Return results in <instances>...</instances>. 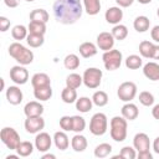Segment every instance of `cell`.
Segmentation results:
<instances>
[{
  "mask_svg": "<svg viewBox=\"0 0 159 159\" xmlns=\"http://www.w3.org/2000/svg\"><path fill=\"white\" fill-rule=\"evenodd\" d=\"M83 12L81 0H55L53 15L57 22L72 25L77 22Z\"/></svg>",
  "mask_w": 159,
  "mask_h": 159,
  "instance_id": "6da1fadb",
  "label": "cell"
},
{
  "mask_svg": "<svg viewBox=\"0 0 159 159\" xmlns=\"http://www.w3.org/2000/svg\"><path fill=\"white\" fill-rule=\"evenodd\" d=\"M9 55L22 66L30 65L34 61V52L26 48L20 42H12L9 46Z\"/></svg>",
  "mask_w": 159,
  "mask_h": 159,
  "instance_id": "7a4b0ae2",
  "label": "cell"
},
{
  "mask_svg": "<svg viewBox=\"0 0 159 159\" xmlns=\"http://www.w3.org/2000/svg\"><path fill=\"white\" fill-rule=\"evenodd\" d=\"M109 133H111V138L114 140V142H123L125 138H127V128H128V124H127V119L122 116H116L111 119V123H109Z\"/></svg>",
  "mask_w": 159,
  "mask_h": 159,
  "instance_id": "3957f363",
  "label": "cell"
},
{
  "mask_svg": "<svg viewBox=\"0 0 159 159\" xmlns=\"http://www.w3.org/2000/svg\"><path fill=\"white\" fill-rule=\"evenodd\" d=\"M102 60H103V63H104L106 70H108V71H116V70H118L120 67L123 56H122V52L119 50L112 48L109 51H104V53L102 56Z\"/></svg>",
  "mask_w": 159,
  "mask_h": 159,
  "instance_id": "277c9868",
  "label": "cell"
},
{
  "mask_svg": "<svg viewBox=\"0 0 159 159\" xmlns=\"http://www.w3.org/2000/svg\"><path fill=\"white\" fill-rule=\"evenodd\" d=\"M107 128H108V120L104 113L99 112L92 116L89 120V132L93 135H103L107 132Z\"/></svg>",
  "mask_w": 159,
  "mask_h": 159,
  "instance_id": "5b68a950",
  "label": "cell"
},
{
  "mask_svg": "<svg viewBox=\"0 0 159 159\" xmlns=\"http://www.w3.org/2000/svg\"><path fill=\"white\" fill-rule=\"evenodd\" d=\"M0 138H1V142H2L10 150H16V148H17L19 144L21 143L19 133H17L14 128H11V127H5V128H2L1 132H0Z\"/></svg>",
  "mask_w": 159,
  "mask_h": 159,
  "instance_id": "8992f818",
  "label": "cell"
},
{
  "mask_svg": "<svg viewBox=\"0 0 159 159\" xmlns=\"http://www.w3.org/2000/svg\"><path fill=\"white\" fill-rule=\"evenodd\" d=\"M102 71L99 68L96 67H89L83 72V83L87 88L94 89L97 87H99L101 81H102Z\"/></svg>",
  "mask_w": 159,
  "mask_h": 159,
  "instance_id": "52a82bcc",
  "label": "cell"
},
{
  "mask_svg": "<svg viewBox=\"0 0 159 159\" xmlns=\"http://www.w3.org/2000/svg\"><path fill=\"white\" fill-rule=\"evenodd\" d=\"M117 96L123 102H130L137 96V84L130 81L120 83L117 89Z\"/></svg>",
  "mask_w": 159,
  "mask_h": 159,
  "instance_id": "ba28073f",
  "label": "cell"
},
{
  "mask_svg": "<svg viewBox=\"0 0 159 159\" xmlns=\"http://www.w3.org/2000/svg\"><path fill=\"white\" fill-rule=\"evenodd\" d=\"M24 127L26 129L27 133L30 134H37L39 132H41L45 127V119L41 116H36V117H26Z\"/></svg>",
  "mask_w": 159,
  "mask_h": 159,
  "instance_id": "9c48e42d",
  "label": "cell"
},
{
  "mask_svg": "<svg viewBox=\"0 0 159 159\" xmlns=\"http://www.w3.org/2000/svg\"><path fill=\"white\" fill-rule=\"evenodd\" d=\"M9 75H10L11 81L16 84H25L29 81V71L22 65L11 67Z\"/></svg>",
  "mask_w": 159,
  "mask_h": 159,
  "instance_id": "30bf717a",
  "label": "cell"
},
{
  "mask_svg": "<svg viewBox=\"0 0 159 159\" xmlns=\"http://www.w3.org/2000/svg\"><path fill=\"white\" fill-rule=\"evenodd\" d=\"M114 41H116V39L113 37L112 32L103 31V32L98 34V36H97V47L103 51H109L113 48Z\"/></svg>",
  "mask_w": 159,
  "mask_h": 159,
  "instance_id": "8fae6325",
  "label": "cell"
},
{
  "mask_svg": "<svg viewBox=\"0 0 159 159\" xmlns=\"http://www.w3.org/2000/svg\"><path fill=\"white\" fill-rule=\"evenodd\" d=\"M52 144V138L50 137L48 133L46 132H39L36 138H35V147L39 152L45 153L51 148Z\"/></svg>",
  "mask_w": 159,
  "mask_h": 159,
  "instance_id": "7c38bea8",
  "label": "cell"
},
{
  "mask_svg": "<svg viewBox=\"0 0 159 159\" xmlns=\"http://www.w3.org/2000/svg\"><path fill=\"white\" fill-rule=\"evenodd\" d=\"M133 147L135 150L139 152H145L150 149V140L149 137L145 133H137L133 138Z\"/></svg>",
  "mask_w": 159,
  "mask_h": 159,
  "instance_id": "4fadbf2b",
  "label": "cell"
},
{
  "mask_svg": "<svg viewBox=\"0 0 159 159\" xmlns=\"http://www.w3.org/2000/svg\"><path fill=\"white\" fill-rule=\"evenodd\" d=\"M104 19L108 24L118 25L120 22V20L123 19V10L119 6H112L106 11Z\"/></svg>",
  "mask_w": 159,
  "mask_h": 159,
  "instance_id": "5bb4252c",
  "label": "cell"
},
{
  "mask_svg": "<svg viewBox=\"0 0 159 159\" xmlns=\"http://www.w3.org/2000/svg\"><path fill=\"white\" fill-rule=\"evenodd\" d=\"M22 98H24L22 91L17 86H10L6 89V99H7V102L10 104L17 106V104H20L22 102Z\"/></svg>",
  "mask_w": 159,
  "mask_h": 159,
  "instance_id": "9a60e30c",
  "label": "cell"
},
{
  "mask_svg": "<svg viewBox=\"0 0 159 159\" xmlns=\"http://www.w3.org/2000/svg\"><path fill=\"white\" fill-rule=\"evenodd\" d=\"M24 113L26 117H36V116H42L43 113V106L37 102V101H31L26 103L24 107Z\"/></svg>",
  "mask_w": 159,
  "mask_h": 159,
  "instance_id": "2e32d148",
  "label": "cell"
},
{
  "mask_svg": "<svg viewBox=\"0 0 159 159\" xmlns=\"http://www.w3.org/2000/svg\"><path fill=\"white\" fill-rule=\"evenodd\" d=\"M144 76L150 81H159V65L157 62H148L143 67Z\"/></svg>",
  "mask_w": 159,
  "mask_h": 159,
  "instance_id": "e0dca14e",
  "label": "cell"
},
{
  "mask_svg": "<svg viewBox=\"0 0 159 159\" xmlns=\"http://www.w3.org/2000/svg\"><path fill=\"white\" fill-rule=\"evenodd\" d=\"M120 113H122V116H123L127 120H134V119H137V117L139 116L138 107H137L134 103H130V102H127V103L122 107Z\"/></svg>",
  "mask_w": 159,
  "mask_h": 159,
  "instance_id": "ac0fdd59",
  "label": "cell"
},
{
  "mask_svg": "<svg viewBox=\"0 0 159 159\" xmlns=\"http://www.w3.org/2000/svg\"><path fill=\"white\" fill-rule=\"evenodd\" d=\"M31 84H32L34 88L45 87V86H50L51 84V80H50L48 75H46L43 72H39V73H35L31 77Z\"/></svg>",
  "mask_w": 159,
  "mask_h": 159,
  "instance_id": "d6986e66",
  "label": "cell"
},
{
  "mask_svg": "<svg viewBox=\"0 0 159 159\" xmlns=\"http://www.w3.org/2000/svg\"><path fill=\"white\" fill-rule=\"evenodd\" d=\"M53 143L56 145L57 149L60 150H66L70 145V140H68V137L65 132L62 130H58L53 134Z\"/></svg>",
  "mask_w": 159,
  "mask_h": 159,
  "instance_id": "ffe728a7",
  "label": "cell"
},
{
  "mask_svg": "<svg viewBox=\"0 0 159 159\" xmlns=\"http://www.w3.org/2000/svg\"><path fill=\"white\" fill-rule=\"evenodd\" d=\"M87 145H88V143H87L86 137L82 135V134H80V133H77V134L72 138V140H71V147H72V149H73L75 152H77V153H81V152L86 150Z\"/></svg>",
  "mask_w": 159,
  "mask_h": 159,
  "instance_id": "44dd1931",
  "label": "cell"
},
{
  "mask_svg": "<svg viewBox=\"0 0 159 159\" xmlns=\"http://www.w3.org/2000/svg\"><path fill=\"white\" fill-rule=\"evenodd\" d=\"M78 51H80V53H81L82 57L89 58V57L96 56L98 50H97V46L94 43H92V42H83V43L80 45Z\"/></svg>",
  "mask_w": 159,
  "mask_h": 159,
  "instance_id": "7402d4cb",
  "label": "cell"
},
{
  "mask_svg": "<svg viewBox=\"0 0 159 159\" xmlns=\"http://www.w3.org/2000/svg\"><path fill=\"white\" fill-rule=\"evenodd\" d=\"M149 26H150V20L144 15L137 16L133 21V27L137 32H145L149 30Z\"/></svg>",
  "mask_w": 159,
  "mask_h": 159,
  "instance_id": "603a6c76",
  "label": "cell"
},
{
  "mask_svg": "<svg viewBox=\"0 0 159 159\" xmlns=\"http://www.w3.org/2000/svg\"><path fill=\"white\" fill-rule=\"evenodd\" d=\"M34 96L36 99L39 101H48L52 97V88L51 84L50 86H45V87H39V88H34Z\"/></svg>",
  "mask_w": 159,
  "mask_h": 159,
  "instance_id": "cb8c5ba5",
  "label": "cell"
},
{
  "mask_svg": "<svg viewBox=\"0 0 159 159\" xmlns=\"http://www.w3.org/2000/svg\"><path fill=\"white\" fill-rule=\"evenodd\" d=\"M92 106H93V101H92V98L89 99L88 97H80L76 101V109L80 111L81 113L89 112L92 109Z\"/></svg>",
  "mask_w": 159,
  "mask_h": 159,
  "instance_id": "d4e9b609",
  "label": "cell"
},
{
  "mask_svg": "<svg viewBox=\"0 0 159 159\" xmlns=\"http://www.w3.org/2000/svg\"><path fill=\"white\" fill-rule=\"evenodd\" d=\"M30 21H40V22H47L50 19L48 12L45 9H35L30 12Z\"/></svg>",
  "mask_w": 159,
  "mask_h": 159,
  "instance_id": "484cf974",
  "label": "cell"
},
{
  "mask_svg": "<svg viewBox=\"0 0 159 159\" xmlns=\"http://www.w3.org/2000/svg\"><path fill=\"white\" fill-rule=\"evenodd\" d=\"M83 6L88 15H97L101 10V0H83Z\"/></svg>",
  "mask_w": 159,
  "mask_h": 159,
  "instance_id": "4316f807",
  "label": "cell"
},
{
  "mask_svg": "<svg viewBox=\"0 0 159 159\" xmlns=\"http://www.w3.org/2000/svg\"><path fill=\"white\" fill-rule=\"evenodd\" d=\"M61 98L65 103L67 104H71V103H75L77 101V92L75 88H71V87H65L62 89V93H61Z\"/></svg>",
  "mask_w": 159,
  "mask_h": 159,
  "instance_id": "83f0119b",
  "label": "cell"
},
{
  "mask_svg": "<svg viewBox=\"0 0 159 159\" xmlns=\"http://www.w3.org/2000/svg\"><path fill=\"white\" fill-rule=\"evenodd\" d=\"M82 83H83V77L81 75H78V73H70L66 77V86L67 87L77 89Z\"/></svg>",
  "mask_w": 159,
  "mask_h": 159,
  "instance_id": "f1b7e54d",
  "label": "cell"
},
{
  "mask_svg": "<svg viewBox=\"0 0 159 159\" xmlns=\"http://www.w3.org/2000/svg\"><path fill=\"white\" fill-rule=\"evenodd\" d=\"M32 152H34V145L31 142H27V140L21 142L16 148V153L19 154V157H24V158L31 155Z\"/></svg>",
  "mask_w": 159,
  "mask_h": 159,
  "instance_id": "f546056e",
  "label": "cell"
},
{
  "mask_svg": "<svg viewBox=\"0 0 159 159\" xmlns=\"http://www.w3.org/2000/svg\"><path fill=\"white\" fill-rule=\"evenodd\" d=\"M153 48H154V43L150 41H142L139 43V53L142 55V57L145 58H152V53H153Z\"/></svg>",
  "mask_w": 159,
  "mask_h": 159,
  "instance_id": "4dcf8cb0",
  "label": "cell"
},
{
  "mask_svg": "<svg viewBox=\"0 0 159 159\" xmlns=\"http://www.w3.org/2000/svg\"><path fill=\"white\" fill-rule=\"evenodd\" d=\"M29 34H36V35H45L46 32V24L40 21H30L29 26Z\"/></svg>",
  "mask_w": 159,
  "mask_h": 159,
  "instance_id": "1f68e13d",
  "label": "cell"
},
{
  "mask_svg": "<svg viewBox=\"0 0 159 159\" xmlns=\"http://www.w3.org/2000/svg\"><path fill=\"white\" fill-rule=\"evenodd\" d=\"M27 32H29V29H26L24 25H15L12 27V30H11V36L15 40L21 41V40L27 37V35H29Z\"/></svg>",
  "mask_w": 159,
  "mask_h": 159,
  "instance_id": "d6a6232c",
  "label": "cell"
},
{
  "mask_svg": "<svg viewBox=\"0 0 159 159\" xmlns=\"http://www.w3.org/2000/svg\"><path fill=\"white\" fill-rule=\"evenodd\" d=\"M112 35L116 40H124L127 36H128V29L125 25H122V24H118V25H114L113 29H112Z\"/></svg>",
  "mask_w": 159,
  "mask_h": 159,
  "instance_id": "836d02e7",
  "label": "cell"
},
{
  "mask_svg": "<svg viewBox=\"0 0 159 159\" xmlns=\"http://www.w3.org/2000/svg\"><path fill=\"white\" fill-rule=\"evenodd\" d=\"M63 65L67 70H77L80 67V57L75 53H70L65 57Z\"/></svg>",
  "mask_w": 159,
  "mask_h": 159,
  "instance_id": "e575fe53",
  "label": "cell"
},
{
  "mask_svg": "<svg viewBox=\"0 0 159 159\" xmlns=\"http://www.w3.org/2000/svg\"><path fill=\"white\" fill-rule=\"evenodd\" d=\"M142 65H143V60L138 55H129L125 58V66L129 70H138L139 67H142Z\"/></svg>",
  "mask_w": 159,
  "mask_h": 159,
  "instance_id": "d590c367",
  "label": "cell"
},
{
  "mask_svg": "<svg viewBox=\"0 0 159 159\" xmlns=\"http://www.w3.org/2000/svg\"><path fill=\"white\" fill-rule=\"evenodd\" d=\"M26 42L30 47H40L43 45L45 42V39H43V35H36V34H29L27 37H26Z\"/></svg>",
  "mask_w": 159,
  "mask_h": 159,
  "instance_id": "8d00e7d4",
  "label": "cell"
},
{
  "mask_svg": "<svg viewBox=\"0 0 159 159\" xmlns=\"http://www.w3.org/2000/svg\"><path fill=\"white\" fill-rule=\"evenodd\" d=\"M112 152V145L108 144V143H102V144H98L96 148H94V157L97 158H106L111 154Z\"/></svg>",
  "mask_w": 159,
  "mask_h": 159,
  "instance_id": "74e56055",
  "label": "cell"
},
{
  "mask_svg": "<svg viewBox=\"0 0 159 159\" xmlns=\"http://www.w3.org/2000/svg\"><path fill=\"white\" fill-rule=\"evenodd\" d=\"M92 101H93V104H96L98 107H103L108 103V94L104 91H97L93 93Z\"/></svg>",
  "mask_w": 159,
  "mask_h": 159,
  "instance_id": "f35d334b",
  "label": "cell"
},
{
  "mask_svg": "<svg viewBox=\"0 0 159 159\" xmlns=\"http://www.w3.org/2000/svg\"><path fill=\"white\" fill-rule=\"evenodd\" d=\"M86 128V120L81 116H72V130L76 133L83 132Z\"/></svg>",
  "mask_w": 159,
  "mask_h": 159,
  "instance_id": "ab89813d",
  "label": "cell"
},
{
  "mask_svg": "<svg viewBox=\"0 0 159 159\" xmlns=\"http://www.w3.org/2000/svg\"><path fill=\"white\" fill-rule=\"evenodd\" d=\"M139 102L145 107H150L154 103V96L148 91H143L139 93Z\"/></svg>",
  "mask_w": 159,
  "mask_h": 159,
  "instance_id": "60d3db41",
  "label": "cell"
},
{
  "mask_svg": "<svg viewBox=\"0 0 159 159\" xmlns=\"http://www.w3.org/2000/svg\"><path fill=\"white\" fill-rule=\"evenodd\" d=\"M119 155L123 159H134L137 157V152H135V148H132V147L127 145V147H123L120 149Z\"/></svg>",
  "mask_w": 159,
  "mask_h": 159,
  "instance_id": "b9f144b4",
  "label": "cell"
},
{
  "mask_svg": "<svg viewBox=\"0 0 159 159\" xmlns=\"http://www.w3.org/2000/svg\"><path fill=\"white\" fill-rule=\"evenodd\" d=\"M60 127L61 129H63L65 132L72 130V117L70 116H63L60 118Z\"/></svg>",
  "mask_w": 159,
  "mask_h": 159,
  "instance_id": "7bdbcfd3",
  "label": "cell"
},
{
  "mask_svg": "<svg viewBox=\"0 0 159 159\" xmlns=\"http://www.w3.org/2000/svg\"><path fill=\"white\" fill-rule=\"evenodd\" d=\"M10 27V20L5 16H0V31L1 32H6Z\"/></svg>",
  "mask_w": 159,
  "mask_h": 159,
  "instance_id": "ee69618b",
  "label": "cell"
},
{
  "mask_svg": "<svg viewBox=\"0 0 159 159\" xmlns=\"http://www.w3.org/2000/svg\"><path fill=\"white\" fill-rule=\"evenodd\" d=\"M150 36H152L153 41L159 42V25H157V26H154V27L152 29V31H150Z\"/></svg>",
  "mask_w": 159,
  "mask_h": 159,
  "instance_id": "f6af8a7d",
  "label": "cell"
},
{
  "mask_svg": "<svg viewBox=\"0 0 159 159\" xmlns=\"http://www.w3.org/2000/svg\"><path fill=\"white\" fill-rule=\"evenodd\" d=\"M116 2L119 7H129L134 2V0H116Z\"/></svg>",
  "mask_w": 159,
  "mask_h": 159,
  "instance_id": "bcb514c9",
  "label": "cell"
},
{
  "mask_svg": "<svg viewBox=\"0 0 159 159\" xmlns=\"http://www.w3.org/2000/svg\"><path fill=\"white\" fill-rule=\"evenodd\" d=\"M138 158L139 159H153V155L149 150H145V152H139L138 153Z\"/></svg>",
  "mask_w": 159,
  "mask_h": 159,
  "instance_id": "7dc6e473",
  "label": "cell"
},
{
  "mask_svg": "<svg viewBox=\"0 0 159 159\" xmlns=\"http://www.w3.org/2000/svg\"><path fill=\"white\" fill-rule=\"evenodd\" d=\"M4 2L7 7H17L20 0H4Z\"/></svg>",
  "mask_w": 159,
  "mask_h": 159,
  "instance_id": "c3c4849f",
  "label": "cell"
},
{
  "mask_svg": "<svg viewBox=\"0 0 159 159\" xmlns=\"http://www.w3.org/2000/svg\"><path fill=\"white\" fill-rule=\"evenodd\" d=\"M152 58H153V60H159V45H154L153 53H152Z\"/></svg>",
  "mask_w": 159,
  "mask_h": 159,
  "instance_id": "681fc988",
  "label": "cell"
},
{
  "mask_svg": "<svg viewBox=\"0 0 159 159\" xmlns=\"http://www.w3.org/2000/svg\"><path fill=\"white\" fill-rule=\"evenodd\" d=\"M152 116H153L155 119L159 120V104H155V106L153 107V109H152Z\"/></svg>",
  "mask_w": 159,
  "mask_h": 159,
  "instance_id": "f907efd6",
  "label": "cell"
},
{
  "mask_svg": "<svg viewBox=\"0 0 159 159\" xmlns=\"http://www.w3.org/2000/svg\"><path fill=\"white\" fill-rule=\"evenodd\" d=\"M153 149H154V152L157 154H159V137H157L154 139V142H153Z\"/></svg>",
  "mask_w": 159,
  "mask_h": 159,
  "instance_id": "816d5d0a",
  "label": "cell"
},
{
  "mask_svg": "<svg viewBox=\"0 0 159 159\" xmlns=\"http://www.w3.org/2000/svg\"><path fill=\"white\" fill-rule=\"evenodd\" d=\"M56 157L53 154H43L42 155V159H55Z\"/></svg>",
  "mask_w": 159,
  "mask_h": 159,
  "instance_id": "f5cc1de1",
  "label": "cell"
},
{
  "mask_svg": "<svg viewBox=\"0 0 159 159\" xmlns=\"http://www.w3.org/2000/svg\"><path fill=\"white\" fill-rule=\"evenodd\" d=\"M139 4H143V5H147V4H149L152 0H137Z\"/></svg>",
  "mask_w": 159,
  "mask_h": 159,
  "instance_id": "db71d44e",
  "label": "cell"
},
{
  "mask_svg": "<svg viewBox=\"0 0 159 159\" xmlns=\"http://www.w3.org/2000/svg\"><path fill=\"white\" fill-rule=\"evenodd\" d=\"M17 157H19V154H17V155H7L6 159H16Z\"/></svg>",
  "mask_w": 159,
  "mask_h": 159,
  "instance_id": "11a10c76",
  "label": "cell"
},
{
  "mask_svg": "<svg viewBox=\"0 0 159 159\" xmlns=\"http://www.w3.org/2000/svg\"><path fill=\"white\" fill-rule=\"evenodd\" d=\"M0 81H1V91L5 88V82H4V78H0Z\"/></svg>",
  "mask_w": 159,
  "mask_h": 159,
  "instance_id": "9f6ffc18",
  "label": "cell"
},
{
  "mask_svg": "<svg viewBox=\"0 0 159 159\" xmlns=\"http://www.w3.org/2000/svg\"><path fill=\"white\" fill-rule=\"evenodd\" d=\"M157 15H158V17H159V7H158V10H157Z\"/></svg>",
  "mask_w": 159,
  "mask_h": 159,
  "instance_id": "6f0895ef",
  "label": "cell"
},
{
  "mask_svg": "<svg viewBox=\"0 0 159 159\" xmlns=\"http://www.w3.org/2000/svg\"><path fill=\"white\" fill-rule=\"evenodd\" d=\"M25 1H29V2H31V1H34V0H25Z\"/></svg>",
  "mask_w": 159,
  "mask_h": 159,
  "instance_id": "680465c9",
  "label": "cell"
}]
</instances>
